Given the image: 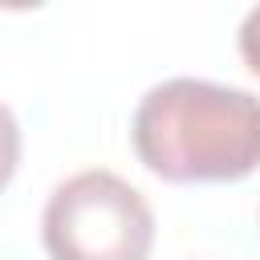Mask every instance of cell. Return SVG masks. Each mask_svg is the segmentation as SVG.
Returning a JSON list of instances; mask_svg holds the SVG:
<instances>
[{
	"mask_svg": "<svg viewBox=\"0 0 260 260\" xmlns=\"http://www.w3.org/2000/svg\"><path fill=\"white\" fill-rule=\"evenodd\" d=\"M130 142L167 183H236L260 171V93L203 77H171L142 93Z\"/></svg>",
	"mask_w": 260,
	"mask_h": 260,
	"instance_id": "obj_1",
	"label": "cell"
},
{
	"mask_svg": "<svg viewBox=\"0 0 260 260\" xmlns=\"http://www.w3.org/2000/svg\"><path fill=\"white\" fill-rule=\"evenodd\" d=\"M41 240L49 260H146L154 211L138 187L114 171H77L53 187Z\"/></svg>",
	"mask_w": 260,
	"mask_h": 260,
	"instance_id": "obj_2",
	"label": "cell"
},
{
	"mask_svg": "<svg viewBox=\"0 0 260 260\" xmlns=\"http://www.w3.org/2000/svg\"><path fill=\"white\" fill-rule=\"evenodd\" d=\"M16 162H20V122H16V114L0 102V191L12 183Z\"/></svg>",
	"mask_w": 260,
	"mask_h": 260,
	"instance_id": "obj_3",
	"label": "cell"
},
{
	"mask_svg": "<svg viewBox=\"0 0 260 260\" xmlns=\"http://www.w3.org/2000/svg\"><path fill=\"white\" fill-rule=\"evenodd\" d=\"M240 57H244V65L260 77V4L244 16V24H240Z\"/></svg>",
	"mask_w": 260,
	"mask_h": 260,
	"instance_id": "obj_4",
	"label": "cell"
}]
</instances>
